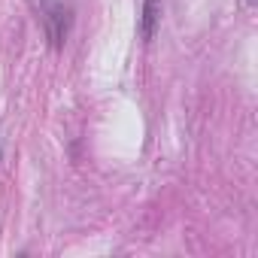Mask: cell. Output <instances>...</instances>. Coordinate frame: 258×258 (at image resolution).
Instances as JSON below:
<instances>
[{
    "label": "cell",
    "instance_id": "1",
    "mask_svg": "<svg viewBox=\"0 0 258 258\" xmlns=\"http://www.w3.org/2000/svg\"><path fill=\"white\" fill-rule=\"evenodd\" d=\"M37 13V22L43 25V34L52 49H64L70 31H73V4L70 0H28Z\"/></svg>",
    "mask_w": 258,
    "mask_h": 258
},
{
    "label": "cell",
    "instance_id": "2",
    "mask_svg": "<svg viewBox=\"0 0 258 258\" xmlns=\"http://www.w3.org/2000/svg\"><path fill=\"white\" fill-rule=\"evenodd\" d=\"M161 7L164 0H143V19H140V34L143 40L149 43L158 31V22H161Z\"/></svg>",
    "mask_w": 258,
    "mask_h": 258
},
{
    "label": "cell",
    "instance_id": "3",
    "mask_svg": "<svg viewBox=\"0 0 258 258\" xmlns=\"http://www.w3.org/2000/svg\"><path fill=\"white\" fill-rule=\"evenodd\" d=\"M246 4H249V7H255V0H246Z\"/></svg>",
    "mask_w": 258,
    "mask_h": 258
}]
</instances>
